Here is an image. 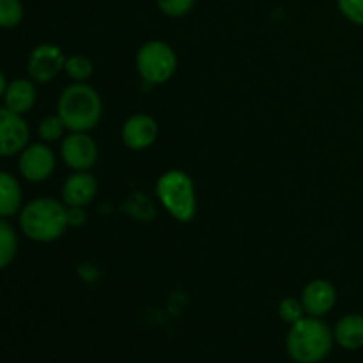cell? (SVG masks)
Masks as SVG:
<instances>
[{
	"label": "cell",
	"mask_w": 363,
	"mask_h": 363,
	"mask_svg": "<svg viewBox=\"0 0 363 363\" xmlns=\"http://www.w3.org/2000/svg\"><path fill=\"white\" fill-rule=\"evenodd\" d=\"M279 315L286 323L293 325V323L300 321L301 318H305V308L301 300H296L293 296H287L280 301L279 305Z\"/></svg>",
	"instance_id": "44dd1931"
},
{
	"label": "cell",
	"mask_w": 363,
	"mask_h": 363,
	"mask_svg": "<svg viewBox=\"0 0 363 363\" xmlns=\"http://www.w3.org/2000/svg\"><path fill=\"white\" fill-rule=\"evenodd\" d=\"M333 339L340 347L350 351H357L363 347V315L347 314L337 323L333 330Z\"/></svg>",
	"instance_id": "5bb4252c"
},
{
	"label": "cell",
	"mask_w": 363,
	"mask_h": 363,
	"mask_svg": "<svg viewBox=\"0 0 363 363\" xmlns=\"http://www.w3.org/2000/svg\"><path fill=\"white\" fill-rule=\"evenodd\" d=\"M57 116L69 131L89 133L99 124L103 116V103L98 92L85 82L71 84L60 92L57 101Z\"/></svg>",
	"instance_id": "6da1fadb"
},
{
	"label": "cell",
	"mask_w": 363,
	"mask_h": 363,
	"mask_svg": "<svg viewBox=\"0 0 363 363\" xmlns=\"http://www.w3.org/2000/svg\"><path fill=\"white\" fill-rule=\"evenodd\" d=\"M66 57L59 46L43 43L35 46L27 60V73L35 84H50L60 71H64Z\"/></svg>",
	"instance_id": "8992f818"
},
{
	"label": "cell",
	"mask_w": 363,
	"mask_h": 363,
	"mask_svg": "<svg viewBox=\"0 0 363 363\" xmlns=\"http://www.w3.org/2000/svg\"><path fill=\"white\" fill-rule=\"evenodd\" d=\"M6 87H7L6 77H4V73H2V71H0V98H4V92H6Z\"/></svg>",
	"instance_id": "d4e9b609"
},
{
	"label": "cell",
	"mask_w": 363,
	"mask_h": 363,
	"mask_svg": "<svg viewBox=\"0 0 363 363\" xmlns=\"http://www.w3.org/2000/svg\"><path fill=\"white\" fill-rule=\"evenodd\" d=\"M123 211L138 222H151L156 216V204L144 194H131L123 204Z\"/></svg>",
	"instance_id": "2e32d148"
},
{
	"label": "cell",
	"mask_w": 363,
	"mask_h": 363,
	"mask_svg": "<svg viewBox=\"0 0 363 363\" xmlns=\"http://www.w3.org/2000/svg\"><path fill=\"white\" fill-rule=\"evenodd\" d=\"M27 123L23 117L9 108H0V158L18 155L27 147L28 142Z\"/></svg>",
	"instance_id": "ba28073f"
},
{
	"label": "cell",
	"mask_w": 363,
	"mask_h": 363,
	"mask_svg": "<svg viewBox=\"0 0 363 363\" xmlns=\"http://www.w3.org/2000/svg\"><path fill=\"white\" fill-rule=\"evenodd\" d=\"M21 233L38 243L55 241L66 233L67 206L50 197L34 199L20 211Z\"/></svg>",
	"instance_id": "7a4b0ae2"
},
{
	"label": "cell",
	"mask_w": 363,
	"mask_h": 363,
	"mask_svg": "<svg viewBox=\"0 0 363 363\" xmlns=\"http://www.w3.org/2000/svg\"><path fill=\"white\" fill-rule=\"evenodd\" d=\"M333 333L319 318L305 315L291 325L286 339L289 357L296 363H319L330 354Z\"/></svg>",
	"instance_id": "3957f363"
},
{
	"label": "cell",
	"mask_w": 363,
	"mask_h": 363,
	"mask_svg": "<svg viewBox=\"0 0 363 363\" xmlns=\"http://www.w3.org/2000/svg\"><path fill=\"white\" fill-rule=\"evenodd\" d=\"M18 167L25 179L30 183H41L55 170V155L46 144H32L21 151Z\"/></svg>",
	"instance_id": "9c48e42d"
},
{
	"label": "cell",
	"mask_w": 363,
	"mask_h": 363,
	"mask_svg": "<svg viewBox=\"0 0 363 363\" xmlns=\"http://www.w3.org/2000/svg\"><path fill=\"white\" fill-rule=\"evenodd\" d=\"M21 186L9 172H0V216L9 218L21 209Z\"/></svg>",
	"instance_id": "9a60e30c"
},
{
	"label": "cell",
	"mask_w": 363,
	"mask_h": 363,
	"mask_svg": "<svg viewBox=\"0 0 363 363\" xmlns=\"http://www.w3.org/2000/svg\"><path fill=\"white\" fill-rule=\"evenodd\" d=\"M300 300L303 303L305 314L312 318H321L335 307L337 291L328 280L315 279L303 287Z\"/></svg>",
	"instance_id": "7c38bea8"
},
{
	"label": "cell",
	"mask_w": 363,
	"mask_h": 363,
	"mask_svg": "<svg viewBox=\"0 0 363 363\" xmlns=\"http://www.w3.org/2000/svg\"><path fill=\"white\" fill-rule=\"evenodd\" d=\"M92 62L84 55H71L66 59L64 64V71H66L67 77L74 82H85L91 78L92 74Z\"/></svg>",
	"instance_id": "ac0fdd59"
},
{
	"label": "cell",
	"mask_w": 363,
	"mask_h": 363,
	"mask_svg": "<svg viewBox=\"0 0 363 363\" xmlns=\"http://www.w3.org/2000/svg\"><path fill=\"white\" fill-rule=\"evenodd\" d=\"M337 6L346 20L363 27V0H337Z\"/></svg>",
	"instance_id": "603a6c76"
},
{
	"label": "cell",
	"mask_w": 363,
	"mask_h": 363,
	"mask_svg": "<svg viewBox=\"0 0 363 363\" xmlns=\"http://www.w3.org/2000/svg\"><path fill=\"white\" fill-rule=\"evenodd\" d=\"M121 138L131 151H144L151 147L158 138V123L147 113H135L124 121Z\"/></svg>",
	"instance_id": "30bf717a"
},
{
	"label": "cell",
	"mask_w": 363,
	"mask_h": 363,
	"mask_svg": "<svg viewBox=\"0 0 363 363\" xmlns=\"http://www.w3.org/2000/svg\"><path fill=\"white\" fill-rule=\"evenodd\" d=\"M23 20L20 0H0V28H13Z\"/></svg>",
	"instance_id": "d6986e66"
},
{
	"label": "cell",
	"mask_w": 363,
	"mask_h": 363,
	"mask_svg": "<svg viewBox=\"0 0 363 363\" xmlns=\"http://www.w3.org/2000/svg\"><path fill=\"white\" fill-rule=\"evenodd\" d=\"M35 98H38V92H35L34 82L27 80V78H16V80L9 82L6 92H4L6 108L20 113V116L27 113L34 106Z\"/></svg>",
	"instance_id": "4fadbf2b"
},
{
	"label": "cell",
	"mask_w": 363,
	"mask_h": 363,
	"mask_svg": "<svg viewBox=\"0 0 363 363\" xmlns=\"http://www.w3.org/2000/svg\"><path fill=\"white\" fill-rule=\"evenodd\" d=\"M135 66L144 82L162 85L174 77L177 69V57L172 46L165 41H147L138 48Z\"/></svg>",
	"instance_id": "5b68a950"
},
{
	"label": "cell",
	"mask_w": 363,
	"mask_h": 363,
	"mask_svg": "<svg viewBox=\"0 0 363 363\" xmlns=\"http://www.w3.org/2000/svg\"><path fill=\"white\" fill-rule=\"evenodd\" d=\"M66 124L62 123L59 116H48L39 123L38 133L39 137L45 142H55L59 138L64 137V131H66Z\"/></svg>",
	"instance_id": "ffe728a7"
},
{
	"label": "cell",
	"mask_w": 363,
	"mask_h": 363,
	"mask_svg": "<svg viewBox=\"0 0 363 363\" xmlns=\"http://www.w3.org/2000/svg\"><path fill=\"white\" fill-rule=\"evenodd\" d=\"M156 197L167 213L181 223L191 222L197 213V195L191 177L183 170H167L156 181Z\"/></svg>",
	"instance_id": "277c9868"
},
{
	"label": "cell",
	"mask_w": 363,
	"mask_h": 363,
	"mask_svg": "<svg viewBox=\"0 0 363 363\" xmlns=\"http://www.w3.org/2000/svg\"><path fill=\"white\" fill-rule=\"evenodd\" d=\"M60 155L71 170H91L98 162V145L85 131H71L60 144Z\"/></svg>",
	"instance_id": "52a82bcc"
},
{
	"label": "cell",
	"mask_w": 363,
	"mask_h": 363,
	"mask_svg": "<svg viewBox=\"0 0 363 363\" xmlns=\"http://www.w3.org/2000/svg\"><path fill=\"white\" fill-rule=\"evenodd\" d=\"M18 252V238L11 223L0 216V269L7 268L14 261Z\"/></svg>",
	"instance_id": "e0dca14e"
},
{
	"label": "cell",
	"mask_w": 363,
	"mask_h": 363,
	"mask_svg": "<svg viewBox=\"0 0 363 363\" xmlns=\"http://www.w3.org/2000/svg\"><path fill=\"white\" fill-rule=\"evenodd\" d=\"M160 11L170 18L186 16L195 6V0H156Z\"/></svg>",
	"instance_id": "7402d4cb"
},
{
	"label": "cell",
	"mask_w": 363,
	"mask_h": 363,
	"mask_svg": "<svg viewBox=\"0 0 363 363\" xmlns=\"http://www.w3.org/2000/svg\"><path fill=\"white\" fill-rule=\"evenodd\" d=\"M98 194V181L89 170L73 172L62 184V202L67 208H85Z\"/></svg>",
	"instance_id": "8fae6325"
},
{
	"label": "cell",
	"mask_w": 363,
	"mask_h": 363,
	"mask_svg": "<svg viewBox=\"0 0 363 363\" xmlns=\"http://www.w3.org/2000/svg\"><path fill=\"white\" fill-rule=\"evenodd\" d=\"M87 215H85L84 208H67V223L69 227H80L84 225Z\"/></svg>",
	"instance_id": "cb8c5ba5"
}]
</instances>
